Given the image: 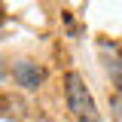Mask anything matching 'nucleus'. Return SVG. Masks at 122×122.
Listing matches in <instances>:
<instances>
[{
    "instance_id": "nucleus-1",
    "label": "nucleus",
    "mask_w": 122,
    "mask_h": 122,
    "mask_svg": "<svg viewBox=\"0 0 122 122\" xmlns=\"http://www.w3.org/2000/svg\"><path fill=\"white\" fill-rule=\"evenodd\" d=\"M64 95H67V107H70V113H73L76 119L98 122V116H101V113H98V104H95V98H92V92L86 89V82H82L79 73H67Z\"/></svg>"
},
{
    "instance_id": "nucleus-2",
    "label": "nucleus",
    "mask_w": 122,
    "mask_h": 122,
    "mask_svg": "<svg viewBox=\"0 0 122 122\" xmlns=\"http://www.w3.org/2000/svg\"><path fill=\"white\" fill-rule=\"evenodd\" d=\"M101 52H104V64H107V70H110L113 82H116V92H122V55H119V49H116V43H107V40H101Z\"/></svg>"
},
{
    "instance_id": "nucleus-3",
    "label": "nucleus",
    "mask_w": 122,
    "mask_h": 122,
    "mask_svg": "<svg viewBox=\"0 0 122 122\" xmlns=\"http://www.w3.org/2000/svg\"><path fill=\"white\" fill-rule=\"evenodd\" d=\"M12 73H15V79H18V86H25V89H37V86L43 82V70H40L37 64H30V61H15Z\"/></svg>"
},
{
    "instance_id": "nucleus-4",
    "label": "nucleus",
    "mask_w": 122,
    "mask_h": 122,
    "mask_svg": "<svg viewBox=\"0 0 122 122\" xmlns=\"http://www.w3.org/2000/svg\"><path fill=\"white\" fill-rule=\"evenodd\" d=\"M110 110H113V119L122 122V92H116V95H113V104H110Z\"/></svg>"
},
{
    "instance_id": "nucleus-5",
    "label": "nucleus",
    "mask_w": 122,
    "mask_h": 122,
    "mask_svg": "<svg viewBox=\"0 0 122 122\" xmlns=\"http://www.w3.org/2000/svg\"><path fill=\"white\" fill-rule=\"evenodd\" d=\"M0 79H3V67H0Z\"/></svg>"
}]
</instances>
